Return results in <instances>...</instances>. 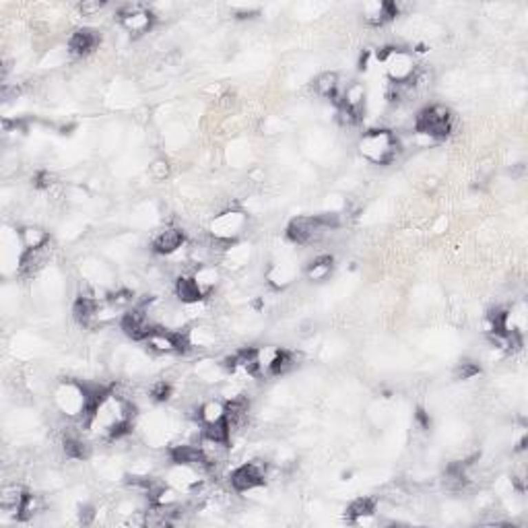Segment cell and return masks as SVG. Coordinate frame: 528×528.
I'll list each match as a JSON object with an SVG mask.
<instances>
[{"instance_id":"cell-1","label":"cell","mask_w":528,"mask_h":528,"mask_svg":"<svg viewBox=\"0 0 528 528\" xmlns=\"http://www.w3.org/2000/svg\"><path fill=\"white\" fill-rule=\"evenodd\" d=\"M359 153L376 165H388L394 161V157L399 153V140L390 130L374 128L361 136Z\"/></svg>"},{"instance_id":"cell-2","label":"cell","mask_w":528,"mask_h":528,"mask_svg":"<svg viewBox=\"0 0 528 528\" xmlns=\"http://www.w3.org/2000/svg\"><path fill=\"white\" fill-rule=\"evenodd\" d=\"M452 122H454V116L448 107L432 105V107H425L417 114L415 132L421 134V136H427L432 140H440V138H446L452 132Z\"/></svg>"},{"instance_id":"cell-3","label":"cell","mask_w":528,"mask_h":528,"mask_svg":"<svg viewBox=\"0 0 528 528\" xmlns=\"http://www.w3.org/2000/svg\"><path fill=\"white\" fill-rule=\"evenodd\" d=\"M378 60L386 64V74L394 85L405 87L415 78L417 66L411 52L399 47H384V52H378Z\"/></svg>"},{"instance_id":"cell-4","label":"cell","mask_w":528,"mask_h":528,"mask_svg":"<svg viewBox=\"0 0 528 528\" xmlns=\"http://www.w3.org/2000/svg\"><path fill=\"white\" fill-rule=\"evenodd\" d=\"M56 405L60 407V411L68 417H76L81 413H85L87 409V392L83 384L76 382H64L60 384V388L56 390Z\"/></svg>"},{"instance_id":"cell-5","label":"cell","mask_w":528,"mask_h":528,"mask_svg":"<svg viewBox=\"0 0 528 528\" xmlns=\"http://www.w3.org/2000/svg\"><path fill=\"white\" fill-rule=\"evenodd\" d=\"M266 463L264 461H252V463H246L242 467H237L229 481H231V487L235 492H252L260 485H264V479H266Z\"/></svg>"},{"instance_id":"cell-6","label":"cell","mask_w":528,"mask_h":528,"mask_svg":"<svg viewBox=\"0 0 528 528\" xmlns=\"http://www.w3.org/2000/svg\"><path fill=\"white\" fill-rule=\"evenodd\" d=\"M120 23L128 33L142 35L153 27L155 14L149 8H145L142 4H128L120 10Z\"/></svg>"},{"instance_id":"cell-7","label":"cell","mask_w":528,"mask_h":528,"mask_svg":"<svg viewBox=\"0 0 528 528\" xmlns=\"http://www.w3.org/2000/svg\"><path fill=\"white\" fill-rule=\"evenodd\" d=\"M244 227H246V215L240 211H227L213 221L211 231L217 240H233L244 231Z\"/></svg>"},{"instance_id":"cell-8","label":"cell","mask_w":528,"mask_h":528,"mask_svg":"<svg viewBox=\"0 0 528 528\" xmlns=\"http://www.w3.org/2000/svg\"><path fill=\"white\" fill-rule=\"evenodd\" d=\"M186 237H184V231L178 229V227H165L161 231L155 233L151 246H153V252L155 254H161V256H171L176 254L182 246H184Z\"/></svg>"},{"instance_id":"cell-9","label":"cell","mask_w":528,"mask_h":528,"mask_svg":"<svg viewBox=\"0 0 528 528\" xmlns=\"http://www.w3.org/2000/svg\"><path fill=\"white\" fill-rule=\"evenodd\" d=\"M99 43V35L93 29H78L68 39V52L72 56H87Z\"/></svg>"},{"instance_id":"cell-10","label":"cell","mask_w":528,"mask_h":528,"mask_svg":"<svg viewBox=\"0 0 528 528\" xmlns=\"http://www.w3.org/2000/svg\"><path fill=\"white\" fill-rule=\"evenodd\" d=\"M176 295L182 304H198L204 297V291L194 277H180L176 281Z\"/></svg>"},{"instance_id":"cell-11","label":"cell","mask_w":528,"mask_h":528,"mask_svg":"<svg viewBox=\"0 0 528 528\" xmlns=\"http://www.w3.org/2000/svg\"><path fill=\"white\" fill-rule=\"evenodd\" d=\"M376 512V500L372 498H357L349 508H347V518L355 525H366Z\"/></svg>"},{"instance_id":"cell-12","label":"cell","mask_w":528,"mask_h":528,"mask_svg":"<svg viewBox=\"0 0 528 528\" xmlns=\"http://www.w3.org/2000/svg\"><path fill=\"white\" fill-rule=\"evenodd\" d=\"M19 240H21V244H23L25 252L43 250V248L47 246V242H50L47 233H45L41 227H33V225H29V227H23V229H21V235H19Z\"/></svg>"},{"instance_id":"cell-13","label":"cell","mask_w":528,"mask_h":528,"mask_svg":"<svg viewBox=\"0 0 528 528\" xmlns=\"http://www.w3.org/2000/svg\"><path fill=\"white\" fill-rule=\"evenodd\" d=\"M25 494H27V492L21 489V487H17V485H6V487H2V494H0V508H2V512H8V514L14 512V514H19Z\"/></svg>"},{"instance_id":"cell-14","label":"cell","mask_w":528,"mask_h":528,"mask_svg":"<svg viewBox=\"0 0 528 528\" xmlns=\"http://www.w3.org/2000/svg\"><path fill=\"white\" fill-rule=\"evenodd\" d=\"M227 417V407L221 401H207L200 409H198V419L204 425H213L221 419Z\"/></svg>"},{"instance_id":"cell-15","label":"cell","mask_w":528,"mask_h":528,"mask_svg":"<svg viewBox=\"0 0 528 528\" xmlns=\"http://www.w3.org/2000/svg\"><path fill=\"white\" fill-rule=\"evenodd\" d=\"M314 89L316 93H320L322 97H330L335 101H341V95H339V76L337 72H324L316 78L314 83Z\"/></svg>"},{"instance_id":"cell-16","label":"cell","mask_w":528,"mask_h":528,"mask_svg":"<svg viewBox=\"0 0 528 528\" xmlns=\"http://www.w3.org/2000/svg\"><path fill=\"white\" fill-rule=\"evenodd\" d=\"M330 273H332V258H330V256H320V258H316V260L308 266V271H306V275H308L310 281H324Z\"/></svg>"},{"instance_id":"cell-17","label":"cell","mask_w":528,"mask_h":528,"mask_svg":"<svg viewBox=\"0 0 528 528\" xmlns=\"http://www.w3.org/2000/svg\"><path fill=\"white\" fill-rule=\"evenodd\" d=\"M293 366V353L291 351H285V349H277V353H275V357H273V361L268 363V374L271 376H281V374H285L289 368Z\"/></svg>"},{"instance_id":"cell-18","label":"cell","mask_w":528,"mask_h":528,"mask_svg":"<svg viewBox=\"0 0 528 528\" xmlns=\"http://www.w3.org/2000/svg\"><path fill=\"white\" fill-rule=\"evenodd\" d=\"M64 454H66L68 458H72V461H83V458H87L89 448H87V444H85L83 440H78V438H66V440H64Z\"/></svg>"},{"instance_id":"cell-19","label":"cell","mask_w":528,"mask_h":528,"mask_svg":"<svg viewBox=\"0 0 528 528\" xmlns=\"http://www.w3.org/2000/svg\"><path fill=\"white\" fill-rule=\"evenodd\" d=\"M103 8H105V2H99V0H85L78 4V10L83 12V17H93L101 12Z\"/></svg>"},{"instance_id":"cell-20","label":"cell","mask_w":528,"mask_h":528,"mask_svg":"<svg viewBox=\"0 0 528 528\" xmlns=\"http://www.w3.org/2000/svg\"><path fill=\"white\" fill-rule=\"evenodd\" d=\"M149 171H151V176H153L155 180H165L167 173H169V165H167L165 159H155V161L149 165Z\"/></svg>"},{"instance_id":"cell-21","label":"cell","mask_w":528,"mask_h":528,"mask_svg":"<svg viewBox=\"0 0 528 528\" xmlns=\"http://www.w3.org/2000/svg\"><path fill=\"white\" fill-rule=\"evenodd\" d=\"M481 370H479V366H475V363H461L458 366V370H456V378L458 380H471L473 376H477Z\"/></svg>"},{"instance_id":"cell-22","label":"cell","mask_w":528,"mask_h":528,"mask_svg":"<svg viewBox=\"0 0 528 528\" xmlns=\"http://www.w3.org/2000/svg\"><path fill=\"white\" fill-rule=\"evenodd\" d=\"M169 394H171V386H169L167 382H159V384H155V386L151 388V397H153L155 401H167Z\"/></svg>"},{"instance_id":"cell-23","label":"cell","mask_w":528,"mask_h":528,"mask_svg":"<svg viewBox=\"0 0 528 528\" xmlns=\"http://www.w3.org/2000/svg\"><path fill=\"white\" fill-rule=\"evenodd\" d=\"M37 182H35V186L37 188H50L52 186V176L47 173V171H41V173H37V178H35Z\"/></svg>"}]
</instances>
